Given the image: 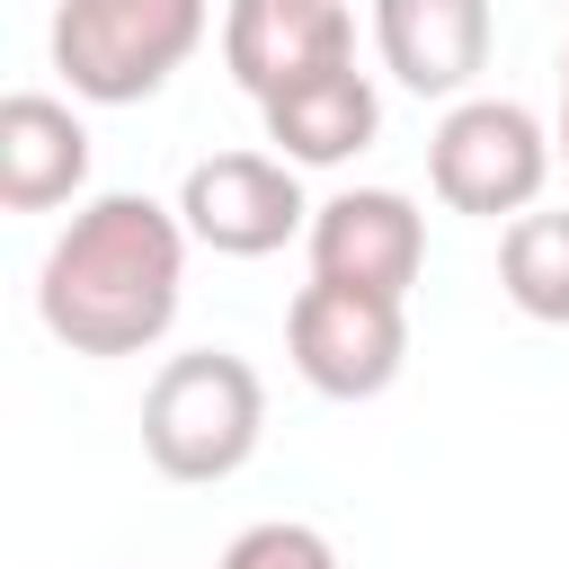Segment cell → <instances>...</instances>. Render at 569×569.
I'll return each instance as SVG.
<instances>
[{"mask_svg":"<svg viewBox=\"0 0 569 569\" xmlns=\"http://www.w3.org/2000/svg\"><path fill=\"white\" fill-rule=\"evenodd\" d=\"M187 302V222L142 187H107L71 204L36 267V320L71 356H151Z\"/></svg>","mask_w":569,"mask_h":569,"instance_id":"obj_1","label":"cell"},{"mask_svg":"<svg viewBox=\"0 0 569 569\" xmlns=\"http://www.w3.org/2000/svg\"><path fill=\"white\" fill-rule=\"evenodd\" d=\"M178 222L213 258H276L284 240L311 231V196L302 169L276 151H213L178 178Z\"/></svg>","mask_w":569,"mask_h":569,"instance_id":"obj_6","label":"cell"},{"mask_svg":"<svg viewBox=\"0 0 569 569\" xmlns=\"http://www.w3.org/2000/svg\"><path fill=\"white\" fill-rule=\"evenodd\" d=\"M204 27H213V0H62L44 27V53L80 107H142L187 71Z\"/></svg>","mask_w":569,"mask_h":569,"instance_id":"obj_3","label":"cell"},{"mask_svg":"<svg viewBox=\"0 0 569 569\" xmlns=\"http://www.w3.org/2000/svg\"><path fill=\"white\" fill-rule=\"evenodd\" d=\"M356 62V9L347 0H222V71L267 107L276 89Z\"/></svg>","mask_w":569,"mask_h":569,"instance_id":"obj_8","label":"cell"},{"mask_svg":"<svg viewBox=\"0 0 569 569\" xmlns=\"http://www.w3.org/2000/svg\"><path fill=\"white\" fill-rule=\"evenodd\" d=\"M213 569H338V542L302 516H267V525H240Z\"/></svg>","mask_w":569,"mask_h":569,"instance_id":"obj_13","label":"cell"},{"mask_svg":"<svg viewBox=\"0 0 569 569\" xmlns=\"http://www.w3.org/2000/svg\"><path fill=\"white\" fill-rule=\"evenodd\" d=\"M498 44L489 0H373V53L409 98H471Z\"/></svg>","mask_w":569,"mask_h":569,"instance_id":"obj_9","label":"cell"},{"mask_svg":"<svg viewBox=\"0 0 569 569\" xmlns=\"http://www.w3.org/2000/svg\"><path fill=\"white\" fill-rule=\"evenodd\" d=\"M258 445H267V382L249 356H231V347L160 356V373L142 391V453L160 480L213 489V480L249 471Z\"/></svg>","mask_w":569,"mask_h":569,"instance_id":"obj_2","label":"cell"},{"mask_svg":"<svg viewBox=\"0 0 569 569\" xmlns=\"http://www.w3.org/2000/svg\"><path fill=\"white\" fill-rule=\"evenodd\" d=\"M551 142H560V169H569V44H560V116H551Z\"/></svg>","mask_w":569,"mask_h":569,"instance_id":"obj_14","label":"cell"},{"mask_svg":"<svg viewBox=\"0 0 569 569\" xmlns=\"http://www.w3.org/2000/svg\"><path fill=\"white\" fill-rule=\"evenodd\" d=\"M311 276L320 284H356V293H391L409 302L418 267H427V213L400 187H338L311 204Z\"/></svg>","mask_w":569,"mask_h":569,"instance_id":"obj_7","label":"cell"},{"mask_svg":"<svg viewBox=\"0 0 569 569\" xmlns=\"http://www.w3.org/2000/svg\"><path fill=\"white\" fill-rule=\"evenodd\" d=\"M551 169H560V142H551V124H542L525 98L471 89V98H453V107L436 116V133H427V187H436L445 213H471V222H516V213H533L542 187H551Z\"/></svg>","mask_w":569,"mask_h":569,"instance_id":"obj_4","label":"cell"},{"mask_svg":"<svg viewBox=\"0 0 569 569\" xmlns=\"http://www.w3.org/2000/svg\"><path fill=\"white\" fill-rule=\"evenodd\" d=\"M498 293L542 320V329H569V213H516L498 231Z\"/></svg>","mask_w":569,"mask_h":569,"instance_id":"obj_12","label":"cell"},{"mask_svg":"<svg viewBox=\"0 0 569 569\" xmlns=\"http://www.w3.org/2000/svg\"><path fill=\"white\" fill-rule=\"evenodd\" d=\"M0 204L9 213L89 204V124L71 98H53V89L0 98Z\"/></svg>","mask_w":569,"mask_h":569,"instance_id":"obj_10","label":"cell"},{"mask_svg":"<svg viewBox=\"0 0 569 569\" xmlns=\"http://www.w3.org/2000/svg\"><path fill=\"white\" fill-rule=\"evenodd\" d=\"M284 356L320 400H382L409 365V302L311 276L284 302Z\"/></svg>","mask_w":569,"mask_h":569,"instance_id":"obj_5","label":"cell"},{"mask_svg":"<svg viewBox=\"0 0 569 569\" xmlns=\"http://www.w3.org/2000/svg\"><path fill=\"white\" fill-rule=\"evenodd\" d=\"M258 124H267L276 160H293V169H347V160L373 151V133H382V89H373V71L329 62V71H311V80L276 89V98L258 107Z\"/></svg>","mask_w":569,"mask_h":569,"instance_id":"obj_11","label":"cell"}]
</instances>
